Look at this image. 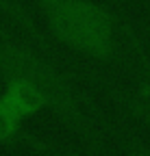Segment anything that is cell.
<instances>
[{
    "label": "cell",
    "instance_id": "cell-5",
    "mask_svg": "<svg viewBox=\"0 0 150 156\" xmlns=\"http://www.w3.org/2000/svg\"><path fill=\"white\" fill-rule=\"evenodd\" d=\"M22 119L0 102V145L15 141L22 132Z\"/></svg>",
    "mask_w": 150,
    "mask_h": 156
},
{
    "label": "cell",
    "instance_id": "cell-4",
    "mask_svg": "<svg viewBox=\"0 0 150 156\" xmlns=\"http://www.w3.org/2000/svg\"><path fill=\"white\" fill-rule=\"evenodd\" d=\"M113 100L120 102V106L146 128V132L150 134V100L148 98H137V95H126V93H118L113 91Z\"/></svg>",
    "mask_w": 150,
    "mask_h": 156
},
{
    "label": "cell",
    "instance_id": "cell-2",
    "mask_svg": "<svg viewBox=\"0 0 150 156\" xmlns=\"http://www.w3.org/2000/svg\"><path fill=\"white\" fill-rule=\"evenodd\" d=\"M54 39L93 61H113L118 54L115 24L93 0H35Z\"/></svg>",
    "mask_w": 150,
    "mask_h": 156
},
{
    "label": "cell",
    "instance_id": "cell-6",
    "mask_svg": "<svg viewBox=\"0 0 150 156\" xmlns=\"http://www.w3.org/2000/svg\"><path fill=\"white\" fill-rule=\"evenodd\" d=\"M124 154L126 156H150V147L141 143L135 136H126L124 139Z\"/></svg>",
    "mask_w": 150,
    "mask_h": 156
},
{
    "label": "cell",
    "instance_id": "cell-7",
    "mask_svg": "<svg viewBox=\"0 0 150 156\" xmlns=\"http://www.w3.org/2000/svg\"><path fill=\"white\" fill-rule=\"evenodd\" d=\"M70 156H85V154H70ZM89 156H91V154H89Z\"/></svg>",
    "mask_w": 150,
    "mask_h": 156
},
{
    "label": "cell",
    "instance_id": "cell-1",
    "mask_svg": "<svg viewBox=\"0 0 150 156\" xmlns=\"http://www.w3.org/2000/svg\"><path fill=\"white\" fill-rule=\"evenodd\" d=\"M0 80H26L44 95L48 111L87 145L91 156H109L104 136L89 117L79 91L46 52L0 30Z\"/></svg>",
    "mask_w": 150,
    "mask_h": 156
},
{
    "label": "cell",
    "instance_id": "cell-3",
    "mask_svg": "<svg viewBox=\"0 0 150 156\" xmlns=\"http://www.w3.org/2000/svg\"><path fill=\"white\" fill-rule=\"evenodd\" d=\"M0 102L9 111H13L22 122H26L28 117L42 113V111H48L44 95L26 80H2Z\"/></svg>",
    "mask_w": 150,
    "mask_h": 156
}]
</instances>
